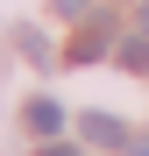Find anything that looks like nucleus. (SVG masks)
<instances>
[{
	"instance_id": "4",
	"label": "nucleus",
	"mask_w": 149,
	"mask_h": 156,
	"mask_svg": "<svg viewBox=\"0 0 149 156\" xmlns=\"http://www.w3.org/2000/svg\"><path fill=\"white\" fill-rule=\"evenodd\" d=\"M121 64H128V71H149V36H128V43H121Z\"/></svg>"
},
{
	"instance_id": "8",
	"label": "nucleus",
	"mask_w": 149,
	"mask_h": 156,
	"mask_svg": "<svg viewBox=\"0 0 149 156\" xmlns=\"http://www.w3.org/2000/svg\"><path fill=\"white\" fill-rule=\"evenodd\" d=\"M128 156H149V135H142V142H128Z\"/></svg>"
},
{
	"instance_id": "6",
	"label": "nucleus",
	"mask_w": 149,
	"mask_h": 156,
	"mask_svg": "<svg viewBox=\"0 0 149 156\" xmlns=\"http://www.w3.org/2000/svg\"><path fill=\"white\" fill-rule=\"evenodd\" d=\"M43 156H78V149H64V142H50V149H43Z\"/></svg>"
},
{
	"instance_id": "5",
	"label": "nucleus",
	"mask_w": 149,
	"mask_h": 156,
	"mask_svg": "<svg viewBox=\"0 0 149 156\" xmlns=\"http://www.w3.org/2000/svg\"><path fill=\"white\" fill-rule=\"evenodd\" d=\"M57 14H92V0H57Z\"/></svg>"
},
{
	"instance_id": "7",
	"label": "nucleus",
	"mask_w": 149,
	"mask_h": 156,
	"mask_svg": "<svg viewBox=\"0 0 149 156\" xmlns=\"http://www.w3.org/2000/svg\"><path fill=\"white\" fill-rule=\"evenodd\" d=\"M135 36H149V7H142V14H135Z\"/></svg>"
},
{
	"instance_id": "2",
	"label": "nucleus",
	"mask_w": 149,
	"mask_h": 156,
	"mask_svg": "<svg viewBox=\"0 0 149 156\" xmlns=\"http://www.w3.org/2000/svg\"><path fill=\"white\" fill-rule=\"evenodd\" d=\"M64 57H71V64H99V57H107V29H99V21H92V29H78V43H71Z\"/></svg>"
},
{
	"instance_id": "1",
	"label": "nucleus",
	"mask_w": 149,
	"mask_h": 156,
	"mask_svg": "<svg viewBox=\"0 0 149 156\" xmlns=\"http://www.w3.org/2000/svg\"><path fill=\"white\" fill-rule=\"evenodd\" d=\"M78 135L99 142V149H128V128H121L114 114H85V121H78Z\"/></svg>"
},
{
	"instance_id": "3",
	"label": "nucleus",
	"mask_w": 149,
	"mask_h": 156,
	"mask_svg": "<svg viewBox=\"0 0 149 156\" xmlns=\"http://www.w3.org/2000/svg\"><path fill=\"white\" fill-rule=\"evenodd\" d=\"M29 128H36V135H57V128H64V107H57V99H29Z\"/></svg>"
}]
</instances>
